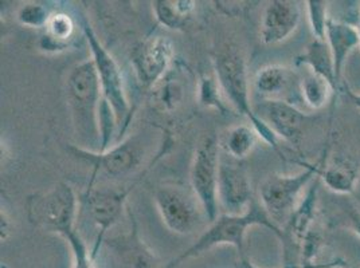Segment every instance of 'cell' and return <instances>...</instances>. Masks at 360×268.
<instances>
[{
    "label": "cell",
    "instance_id": "6",
    "mask_svg": "<svg viewBox=\"0 0 360 268\" xmlns=\"http://www.w3.org/2000/svg\"><path fill=\"white\" fill-rule=\"evenodd\" d=\"M78 199L75 189L60 182L44 194H32L27 201V217L32 225L63 238L77 229Z\"/></svg>",
    "mask_w": 360,
    "mask_h": 268
},
{
    "label": "cell",
    "instance_id": "9",
    "mask_svg": "<svg viewBox=\"0 0 360 268\" xmlns=\"http://www.w3.org/2000/svg\"><path fill=\"white\" fill-rule=\"evenodd\" d=\"M155 204L165 227L178 235H190L207 222L202 204L193 189L167 184L156 188Z\"/></svg>",
    "mask_w": 360,
    "mask_h": 268
},
{
    "label": "cell",
    "instance_id": "17",
    "mask_svg": "<svg viewBox=\"0 0 360 268\" xmlns=\"http://www.w3.org/2000/svg\"><path fill=\"white\" fill-rule=\"evenodd\" d=\"M326 42L330 46L332 53L336 78L339 83H342L345 60L349 57V54L360 46L359 30L348 22L335 20L330 18L326 32Z\"/></svg>",
    "mask_w": 360,
    "mask_h": 268
},
{
    "label": "cell",
    "instance_id": "2",
    "mask_svg": "<svg viewBox=\"0 0 360 268\" xmlns=\"http://www.w3.org/2000/svg\"><path fill=\"white\" fill-rule=\"evenodd\" d=\"M66 93L75 132L81 135V141L84 142L81 148L100 152L103 91L94 60H84L72 69L68 76Z\"/></svg>",
    "mask_w": 360,
    "mask_h": 268
},
{
    "label": "cell",
    "instance_id": "8",
    "mask_svg": "<svg viewBox=\"0 0 360 268\" xmlns=\"http://www.w3.org/2000/svg\"><path fill=\"white\" fill-rule=\"evenodd\" d=\"M68 149L75 159H79L91 166V179L88 188H93L98 175L120 179L132 173L141 165L146 154L144 140L140 134L131 135L104 152H91L78 145H69Z\"/></svg>",
    "mask_w": 360,
    "mask_h": 268
},
{
    "label": "cell",
    "instance_id": "16",
    "mask_svg": "<svg viewBox=\"0 0 360 268\" xmlns=\"http://www.w3.org/2000/svg\"><path fill=\"white\" fill-rule=\"evenodd\" d=\"M261 112L257 113L264 119L277 138L299 148L304 134V126L311 119L302 113L296 105L288 102H262Z\"/></svg>",
    "mask_w": 360,
    "mask_h": 268
},
{
    "label": "cell",
    "instance_id": "20",
    "mask_svg": "<svg viewBox=\"0 0 360 268\" xmlns=\"http://www.w3.org/2000/svg\"><path fill=\"white\" fill-rule=\"evenodd\" d=\"M193 0H158L153 3L156 20L169 30H183L195 11Z\"/></svg>",
    "mask_w": 360,
    "mask_h": 268
},
{
    "label": "cell",
    "instance_id": "21",
    "mask_svg": "<svg viewBox=\"0 0 360 268\" xmlns=\"http://www.w3.org/2000/svg\"><path fill=\"white\" fill-rule=\"evenodd\" d=\"M258 138L259 137L252 125L242 123L226 130L219 140V147L229 157L240 161L253 152Z\"/></svg>",
    "mask_w": 360,
    "mask_h": 268
},
{
    "label": "cell",
    "instance_id": "24",
    "mask_svg": "<svg viewBox=\"0 0 360 268\" xmlns=\"http://www.w3.org/2000/svg\"><path fill=\"white\" fill-rule=\"evenodd\" d=\"M198 101L205 107H211L225 114L234 112L229 102L226 101L225 95L218 83L217 76L212 75H202L198 81Z\"/></svg>",
    "mask_w": 360,
    "mask_h": 268
},
{
    "label": "cell",
    "instance_id": "19",
    "mask_svg": "<svg viewBox=\"0 0 360 268\" xmlns=\"http://www.w3.org/2000/svg\"><path fill=\"white\" fill-rule=\"evenodd\" d=\"M296 65L308 67V70H311L312 73L327 79L335 91L340 90V83L335 73L332 53L326 41L314 39L305 47V51L296 58Z\"/></svg>",
    "mask_w": 360,
    "mask_h": 268
},
{
    "label": "cell",
    "instance_id": "25",
    "mask_svg": "<svg viewBox=\"0 0 360 268\" xmlns=\"http://www.w3.org/2000/svg\"><path fill=\"white\" fill-rule=\"evenodd\" d=\"M63 239L72 251V268H96V255L88 248L81 234L75 229L65 235Z\"/></svg>",
    "mask_w": 360,
    "mask_h": 268
},
{
    "label": "cell",
    "instance_id": "5",
    "mask_svg": "<svg viewBox=\"0 0 360 268\" xmlns=\"http://www.w3.org/2000/svg\"><path fill=\"white\" fill-rule=\"evenodd\" d=\"M321 168L323 161L305 164V169L296 175L271 173L259 184V203L280 228L300 204L304 191L320 177Z\"/></svg>",
    "mask_w": 360,
    "mask_h": 268
},
{
    "label": "cell",
    "instance_id": "22",
    "mask_svg": "<svg viewBox=\"0 0 360 268\" xmlns=\"http://www.w3.org/2000/svg\"><path fill=\"white\" fill-rule=\"evenodd\" d=\"M75 23L66 13H53L45 26V36L41 47L46 51L66 48L75 36Z\"/></svg>",
    "mask_w": 360,
    "mask_h": 268
},
{
    "label": "cell",
    "instance_id": "29",
    "mask_svg": "<svg viewBox=\"0 0 360 268\" xmlns=\"http://www.w3.org/2000/svg\"><path fill=\"white\" fill-rule=\"evenodd\" d=\"M345 97L349 100V102L360 110V93H356L345 85Z\"/></svg>",
    "mask_w": 360,
    "mask_h": 268
},
{
    "label": "cell",
    "instance_id": "31",
    "mask_svg": "<svg viewBox=\"0 0 360 268\" xmlns=\"http://www.w3.org/2000/svg\"><path fill=\"white\" fill-rule=\"evenodd\" d=\"M236 268H258L252 260H249L246 256H240L238 262L236 263Z\"/></svg>",
    "mask_w": 360,
    "mask_h": 268
},
{
    "label": "cell",
    "instance_id": "4",
    "mask_svg": "<svg viewBox=\"0 0 360 268\" xmlns=\"http://www.w3.org/2000/svg\"><path fill=\"white\" fill-rule=\"evenodd\" d=\"M79 23L91 51V57H93L91 60H94V65L97 69V74H98L101 91H103V100L112 107L115 113L119 138H120L122 134L125 133L131 119L134 116V110L129 105L127 93H125L120 66L101 43L98 35L90 25L89 19L82 15Z\"/></svg>",
    "mask_w": 360,
    "mask_h": 268
},
{
    "label": "cell",
    "instance_id": "18",
    "mask_svg": "<svg viewBox=\"0 0 360 268\" xmlns=\"http://www.w3.org/2000/svg\"><path fill=\"white\" fill-rule=\"evenodd\" d=\"M359 165L349 157L335 156L327 164H323L320 179L335 194H349L355 192L359 182Z\"/></svg>",
    "mask_w": 360,
    "mask_h": 268
},
{
    "label": "cell",
    "instance_id": "27",
    "mask_svg": "<svg viewBox=\"0 0 360 268\" xmlns=\"http://www.w3.org/2000/svg\"><path fill=\"white\" fill-rule=\"evenodd\" d=\"M50 16L49 8L39 3L23 4L16 13L18 22L29 29H45Z\"/></svg>",
    "mask_w": 360,
    "mask_h": 268
},
{
    "label": "cell",
    "instance_id": "1",
    "mask_svg": "<svg viewBox=\"0 0 360 268\" xmlns=\"http://www.w3.org/2000/svg\"><path fill=\"white\" fill-rule=\"evenodd\" d=\"M215 76L234 113L248 117L258 137L281 154L278 138L268 123L261 119L250 104V89L246 60L240 47L234 43L221 46L212 57Z\"/></svg>",
    "mask_w": 360,
    "mask_h": 268
},
{
    "label": "cell",
    "instance_id": "12",
    "mask_svg": "<svg viewBox=\"0 0 360 268\" xmlns=\"http://www.w3.org/2000/svg\"><path fill=\"white\" fill-rule=\"evenodd\" d=\"M255 201L249 173L238 160L221 154L218 203L226 215H242Z\"/></svg>",
    "mask_w": 360,
    "mask_h": 268
},
{
    "label": "cell",
    "instance_id": "23",
    "mask_svg": "<svg viewBox=\"0 0 360 268\" xmlns=\"http://www.w3.org/2000/svg\"><path fill=\"white\" fill-rule=\"evenodd\" d=\"M300 89L302 102L312 110H320L327 106L330 97L336 93L327 79L311 70L301 76Z\"/></svg>",
    "mask_w": 360,
    "mask_h": 268
},
{
    "label": "cell",
    "instance_id": "3",
    "mask_svg": "<svg viewBox=\"0 0 360 268\" xmlns=\"http://www.w3.org/2000/svg\"><path fill=\"white\" fill-rule=\"evenodd\" d=\"M261 225L268 228L276 236L281 238V228L274 223L266 213V210L261 206L259 201L255 200L249 209L242 215H221L210 227L198 238L193 246L184 250L172 259L165 268L179 267L188 259L198 257L207 251H210L219 246H233L237 248L240 256H245V236L250 227Z\"/></svg>",
    "mask_w": 360,
    "mask_h": 268
},
{
    "label": "cell",
    "instance_id": "11",
    "mask_svg": "<svg viewBox=\"0 0 360 268\" xmlns=\"http://www.w3.org/2000/svg\"><path fill=\"white\" fill-rule=\"evenodd\" d=\"M125 189H110V188H88L82 196V203L89 212L90 219L98 228V234L91 248L93 253L97 256L100 247L105 241L106 232L120 220L122 210L127 207V197L134 191L137 182Z\"/></svg>",
    "mask_w": 360,
    "mask_h": 268
},
{
    "label": "cell",
    "instance_id": "26",
    "mask_svg": "<svg viewBox=\"0 0 360 268\" xmlns=\"http://www.w3.org/2000/svg\"><path fill=\"white\" fill-rule=\"evenodd\" d=\"M307 4V14L315 39L326 41V32L330 18H328V1L309 0Z\"/></svg>",
    "mask_w": 360,
    "mask_h": 268
},
{
    "label": "cell",
    "instance_id": "14",
    "mask_svg": "<svg viewBox=\"0 0 360 268\" xmlns=\"http://www.w3.org/2000/svg\"><path fill=\"white\" fill-rule=\"evenodd\" d=\"M131 219V229L115 238L105 239L106 247L116 256L120 268H160L156 255L140 238L132 209L127 207Z\"/></svg>",
    "mask_w": 360,
    "mask_h": 268
},
{
    "label": "cell",
    "instance_id": "13",
    "mask_svg": "<svg viewBox=\"0 0 360 268\" xmlns=\"http://www.w3.org/2000/svg\"><path fill=\"white\" fill-rule=\"evenodd\" d=\"M301 76L283 65H269L257 72L253 78L255 94L262 102H288L296 105L301 100Z\"/></svg>",
    "mask_w": 360,
    "mask_h": 268
},
{
    "label": "cell",
    "instance_id": "7",
    "mask_svg": "<svg viewBox=\"0 0 360 268\" xmlns=\"http://www.w3.org/2000/svg\"><path fill=\"white\" fill-rule=\"evenodd\" d=\"M221 163L219 138L215 134H203L196 144L190 168L191 189L199 199L209 223L218 219V175Z\"/></svg>",
    "mask_w": 360,
    "mask_h": 268
},
{
    "label": "cell",
    "instance_id": "28",
    "mask_svg": "<svg viewBox=\"0 0 360 268\" xmlns=\"http://www.w3.org/2000/svg\"><path fill=\"white\" fill-rule=\"evenodd\" d=\"M0 231H1V240H6L7 236H8V234H10V229H11V227H10V220H8V217H7V213H6V210L1 208V212H0Z\"/></svg>",
    "mask_w": 360,
    "mask_h": 268
},
{
    "label": "cell",
    "instance_id": "15",
    "mask_svg": "<svg viewBox=\"0 0 360 268\" xmlns=\"http://www.w3.org/2000/svg\"><path fill=\"white\" fill-rule=\"evenodd\" d=\"M301 20L300 6L293 0H273L266 6L261 20V41L277 45L297 30Z\"/></svg>",
    "mask_w": 360,
    "mask_h": 268
},
{
    "label": "cell",
    "instance_id": "10",
    "mask_svg": "<svg viewBox=\"0 0 360 268\" xmlns=\"http://www.w3.org/2000/svg\"><path fill=\"white\" fill-rule=\"evenodd\" d=\"M174 55V43L168 36H150L136 45L131 63L140 88L155 89L169 73Z\"/></svg>",
    "mask_w": 360,
    "mask_h": 268
},
{
    "label": "cell",
    "instance_id": "30",
    "mask_svg": "<svg viewBox=\"0 0 360 268\" xmlns=\"http://www.w3.org/2000/svg\"><path fill=\"white\" fill-rule=\"evenodd\" d=\"M349 220H351V225L354 232L358 235L360 239V212L359 210H352L349 213Z\"/></svg>",
    "mask_w": 360,
    "mask_h": 268
},
{
    "label": "cell",
    "instance_id": "32",
    "mask_svg": "<svg viewBox=\"0 0 360 268\" xmlns=\"http://www.w3.org/2000/svg\"><path fill=\"white\" fill-rule=\"evenodd\" d=\"M358 30H359V34H360V13H359V20H358Z\"/></svg>",
    "mask_w": 360,
    "mask_h": 268
}]
</instances>
